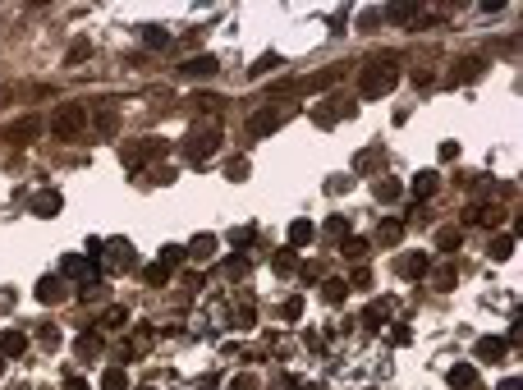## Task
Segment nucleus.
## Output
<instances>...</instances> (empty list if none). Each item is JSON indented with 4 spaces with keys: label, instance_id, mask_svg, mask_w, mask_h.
Listing matches in <instances>:
<instances>
[{
    "label": "nucleus",
    "instance_id": "15",
    "mask_svg": "<svg viewBox=\"0 0 523 390\" xmlns=\"http://www.w3.org/2000/svg\"><path fill=\"white\" fill-rule=\"evenodd\" d=\"M450 386H455V390H473V386H477V367H468V363H455V367H450Z\"/></svg>",
    "mask_w": 523,
    "mask_h": 390
},
{
    "label": "nucleus",
    "instance_id": "40",
    "mask_svg": "<svg viewBox=\"0 0 523 390\" xmlns=\"http://www.w3.org/2000/svg\"><path fill=\"white\" fill-rule=\"evenodd\" d=\"M276 64H280V56H276V51H266V56L253 64V74H266V69H276Z\"/></svg>",
    "mask_w": 523,
    "mask_h": 390
},
{
    "label": "nucleus",
    "instance_id": "11",
    "mask_svg": "<svg viewBox=\"0 0 523 390\" xmlns=\"http://www.w3.org/2000/svg\"><path fill=\"white\" fill-rule=\"evenodd\" d=\"M0 354L5 358H23L28 354V335L23 330H0Z\"/></svg>",
    "mask_w": 523,
    "mask_h": 390
},
{
    "label": "nucleus",
    "instance_id": "6",
    "mask_svg": "<svg viewBox=\"0 0 523 390\" xmlns=\"http://www.w3.org/2000/svg\"><path fill=\"white\" fill-rule=\"evenodd\" d=\"M212 74H220L216 56H193V60L179 64V78H188V83H202V78H212Z\"/></svg>",
    "mask_w": 523,
    "mask_h": 390
},
{
    "label": "nucleus",
    "instance_id": "30",
    "mask_svg": "<svg viewBox=\"0 0 523 390\" xmlns=\"http://www.w3.org/2000/svg\"><path fill=\"white\" fill-rule=\"evenodd\" d=\"M326 234L331 239H349V216H326Z\"/></svg>",
    "mask_w": 523,
    "mask_h": 390
},
{
    "label": "nucleus",
    "instance_id": "5",
    "mask_svg": "<svg viewBox=\"0 0 523 390\" xmlns=\"http://www.w3.org/2000/svg\"><path fill=\"white\" fill-rule=\"evenodd\" d=\"M427 271H431V257L427 253H413V248H409V253L395 257V276H404V280H422Z\"/></svg>",
    "mask_w": 523,
    "mask_h": 390
},
{
    "label": "nucleus",
    "instance_id": "25",
    "mask_svg": "<svg viewBox=\"0 0 523 390\" xmlns=\"http://www.w3.org/2000/svg\"><path fill=\"white\" fill-rule=\"evenodd\" d=\"M142 280H147V285H156V289L170 285V267H166V262H152V267H142Z\"/></svg>",
    "mask_w": 523,
    "mask_h": 390
},
{
    "label": "nucleus",
    "instance_id": "26",
    "mask_svg": "<svg viewBox=\"0 0 523 390\" xmlns=\"http://www.w3.org/2000/svg\"><path fill=\"white\" fill-rule=\"evenodd\" d=\"M482 69H487V60H459L455 64V83H468V78H477Z\"/></svg>",
    "mask_w": 523,
    "mask_h": 390
},
{
    "label": "nucleus",
    "instance_id": "34",
    "mask_svg": "<svg viewBox=\"0 0 523 390\" xmlns=\"http://www.w3.org/2000/svg\"><path fill=\"white\" fill-rule=\"evenodd\" d=\"M253 239H257V230H253V226H239V230H230V243H234V248H244V243H253Z\"/></svg>",
    "mask_w": 523,
    "mask_h": 390
},
{
    "label": "nucleus",
    "instance_id": "17",
    "mask_svg": "<svg viewBox=\"0 0 523 390\" xmlns=\"http://www.w3.org/2000/svg\"><path fill=\"white\" fill-rule=\"evenodd\" d=\"M335 78H340V69H322L317 78H308V83H294L298 92H322V88H335Z\"/></svg>",
    "mask_w": 523,
    "mask_h": 390
},
{
    "label": "nucleus",
    "instance_id": "43",
    "mask_svg": "<svg viewBox=\"0 0 523 390\" xmlns=\"http://www.w3.org/2000/svg\"><path fill=\"white\" fill-rule=\"evenodd\" d=\"M390 340H395V345H409V340H413V330H409V326H390Z\"/></svg>",
    "mask_w": 523,
    "mask_h": 390
},
{
    "label": "nucleus",
    "instance_id": "10",
    "mask_svg": "<svg viewBox=\"0 0 523 390\" xmlns=\"http://www.w3.org/2000/svg\"><path fill=\"white\" fill-rule=\"evenodd\" d=\"M505 349H509L505 335H482V340H477V358H482V363H500V358H505Z\"/></svg>",
    "mask_w": 523,
    "mask_h": 390
},
{
    "label": "nucleus",
    "instance_id": "28",
    "mask_svg": "<svg viewBox=\"0 0 523 390\" xmlns=\"http://www.w3.org/2000/svg\"><path fill=\"white\" fill-rule=\"evenodd\" d=\"M101 390H129V376H124L120 367H106V372H101Z\"/></svg>",
    "mask_w": 523,
    "mask_h": 390
},
{
    "label": "nucleus",
    "instance_id": "49",
    "mask_svg": "<svg viewBox=\"0 0 523 390\" xmlns=\"http://www.w3.org/2000/svg\"><path fill=\"white\" fill-rule=\"evenodd\" d=\"M64 390H88V381L83 376H64Z\"/></svg>",
    "mask_w": 523,
    "mask_h": 390
},
{
    "label": "nucleus",
    "instance_id": "12",
    "mask_svg": "<svg viewBox=\"0 0 523 390\" xmlns=\"http://www.w3.org/2000/svg\"><path fill=\"white\" fill-rule=\"evenodd\" d=\"M37 129H42V120H37V115H23V120H14L5 129V138H10V143H28V138H37Z\"/></svg>",
    "mask_w": 523,
    "mask_h": 390
},
{
    "label": "nucleus",
    "instance_id": "29",
    "mask_svg": "<svg viewBox=\"0 0 523 390\" xmlns=\"http://www.w3.org/2000/svg\"><path fill=\"white\" fill-rule=\"evenodd\" d=\"M400 193H404L400 180H377V197H381V202H395Z\"/></svg>",
    "mask_w": 523,
    "mask_h": 390
},
{
    "label": "nucleus",
    "instance_id": "7",
    "mask_svg": "<svg viewBox=\"0 0 523 390\" xmlns=\"http://www.w3.org/2000/svg\"><path fill=\"white\" fill-rule=\"evenodd\" d=\"M83 120H88V115H83V106H60V110H55V124H51V129H55L60 138H74L78 129H83Z\"/></svg>",
    "mask_w": 523,
    "mask_h": 390
},
{
    "label": "nucleus",
    "instance_id": "41",
    "mask_svg": "<svg viewBox=\"0 0 523 390\" xmlns=\"http://www.w3.org/2000/svg\"><path fill=\"white\" fill-rule=\"evenodd\" d=\"M326 188H331V193H349V175H331Z\"/></svg>",
    "mask_w": 523,
    "mask_h": 390
},
{
    "label": "nucleus",
    "instance_id": "47",
    "mask_svg": "<svg viewBox=\"0 0 523 390\" xmlns=\"http://www.w3.org/2000/svg\"><path fill=\"white\" fill-rule=\"evenodd\" d=\"M142 37H147V46H166V32L161 28H142Z\"/></svg>",
    "mask_w": 523,
    "mask_h": 390
},
{
    "label": "nucleus",
    "instance_id": "18",
    "mask_svg": "<svg viewBox=\"0 0 523 390\" xmlns=\"http://www.w3.org/2000/svg\"><path fill=\"white\" fill-rule=\"evenodd\" d=\"M322 299L331 303V308H340V303L349 299V280H326V285H322Z\"/></svg>",
    "mask_w": 523,
    "mask_h": 390
},
{
    "label": "nucleus",
    "instance_id": "42",
    "mask_svg": "<svg viewBox=\"0 0 523 390\" xmlns=\"http://www.w3.org/2000/svg\"><path fill=\"white\" fill-rule=\"evenodd\" d=\"M161 262H166V267H179V262H184V248H161Z\"/></svg>",
    "mask_w": 523,
    "mask_h": 390
},
{
    "label": "nucleus",
    "instance_id": "19",
    "mask_svg": "<svg viewBox=\"0 0 523 390\" xmlns=\"http://www.w3.org/2000/svg\"><path fill=\"white\" fill-rule=\"evenodd\" d=\"M436 184H441V175H436V170H418V180H413V197H431V193H436Z\"/></svg>",
    "mask_w": 523,
    "mask_h": 390
},
{
    "label": "nucleus",
    "instance_id": "38",
    "mask_svg": "<svg viewBox=\"0 0 523 390\" xmlns=\"http://www.w3.org/2000/svg\"><path fill=\"white\" fill-rule=\"evenodd\" d=\"M220 271H225L230 280H239V276H248V262H244V257H230V262H225Z\"/></svg>",
    "mask_w": 523,
    "mask_h": 390
},
{
    "label": "nucleus",
    "instance_id": "24",
    "mask_svg": "<svg viewBox=\"0 0 523 390\" xmlns=\"http://www.w3.org/2000/svg\"><path fill=\"white\" fill-rule=\"evenodd\" d=\"M418 14V5L413 0H395V5H390V10H385L381 19H390V23H404V19H413Z\"/></svg>",
    "mask_w": 523,
    "mask_h": 390
},
{
    "label": "nucleus",
    "instance_id": "4",
    "mask_svg": "<svg viewBox=\"0 0 523 390\" xmlns=\"http://www.w3.org/2000/svg\"><path fill=\"white\" fill-rule=\"evenodd\" d=\"M156 156H166V143H161V138H133V143H124V161L129 165L156 161Z\"/></svg>",
    "mask_w": 523,
    "mask_h": 390
},
{
    "label": "nucleus",
    "instance_id": "39",
    "mask_svg": "<svg viewBox=\"0 0 523 390\" xmlns=\"http://www.w3.org/2000/svg\"><path fill=\"white\" fill-rule=\"evenodd\" d=\"M97 349H101V340H97V335H78V354H83V358H92Z\"/></svg>",
    "mask_w": 523,
    "mask_h": 390
},
{
    "label": "nucleus",
    "instance_id": "33",
    "mask_svg": "<svg viewBox=\"0 0 523 390\" xmlns=\"http://www.w3.org/2000/svg\"><path fill=\"white\" fill-rule=\"evenodd\" d=\"M225 175H230V180H248V161L244 156H230V161H225Z\"/></svg>",
    "mask_w": 523,
    "mask_h": 390
},
{
    "label": "nucleus",
    "instance_id": "37",
    "mask_svg": "<svg viewBox=\"0 0 523 390\" xmlns=\"http://www.w3.org/2000/svg\"><path fill=\"white\" fill-rule=\"evenodd\" d=\"M344 257H368V239H354V234H349V239H344Z\"/></svg>",
    "mask_w": 523,
    "mask_h": 390
},
{
    "label": "nucleus",
    "instance_id": "35",
    "mask_svg": "<svg viewBox=\"0 0 523 390\" xmlns=\"http://www.w3.org/2000/svg\"><path fill=\"white\" fill-rule=\"evenodd\" d=\"M97 129H101V134H115V129H120V115H115V110H101V115H97Z\"/></svg>",
    "mask_w": 523,
    "mask_h": 390
},
{
    "label": "nucleus",
    "instance_id": "44",
    "mask_svg": "<svg viewBox=\"0 0 523 390\" xmlns=\"http://www.w3.org/2000/svg\"><path fill=\"white\" fill-rule=\"evenodd\" d=\"M349 285H358V289H368V285H372V271H368V267H358V271H354V280H349Z\"/></svg>",
    "mask_w": 523,
    "mask_h": 390
},
{
    "label": "nucleus",
    "instance_id": "45",
    "mask_svg": "<svg viewBox=\"0 0 523 390\" xmlns=\"http://www.w3.org/2000/svg\"><path fill=\"white\" fill-rule=\"evenodd\" d=\"M395 239H400V226H395V221H385V226H381V243H395Z\"/></svg>",
    "mask_w": 523,
    "mask_h": 390
},
{
    "label": "nucleus",
    "instance_id": "14",
    "mask_svg": "<svg viewBox=\"0 0 523 390\" xmlns=\"http://www.w3.org/2000/svg\"><path fill=\"white\" fill-rule=\"evenodd\" d=\"M37 299L42 303H60L64 299V280L60 276H42V280H37Z\"/></svg>",
    "mask_w": 523,
    "mask_h": 390
},
{
    "label": "nucleus",
    "instance_id": "21",
    "mask_svg": "<svg viewBox=\"0 0 523 390\" xmlns=\"http://www.w3.org/2000/svg\"><path fill=\"white\" fill-rule=\"evenodd\" d=\"M271 271H276V276H294V271H298V253H294V248H280Z\"/></svg>",
    "mask_w": 523,
    "mask_h": 390
},
{
    "label": "nucleus",
    "instance_id": "2",
    "mask_svg": "<svg viewBox=\"0 0 523 390\" xmlns=\"http://www.w3.org/2000/svg\"><path fill=\"white\" fill-rule=\"evenodd\" d=\"M188 161L193 165H207V156H212L216 147H220V120H207V124H198L193 134H188Z\"/></svg>",
    "mask_w": 523,
    "mask_h": 390
},
{
    "label": "nucleus",
    "instance_id": "36",
    "mask_svg": "<svg viewBox=\"0 0 523 390\" xmlns=\"http://www.w3.org/2000/svg\"><path fill=\"white\" fill-rule=\"evenodd\" d=\"M37 335H42V345H47V349L60 345V326H51V321H47V326H37Z\"/></svg>",
    "mask_w": 523,
    "mask_h": 390
},
{
    "label": "nucleus",
    "instance_id": "46",
    "mask_svg": "<svg viewBox=\"0 0 523 390\" xmlns=\"http://www.w3.org/2000/svg\"><path fill=\"white\" fill-rule=\"evenodd\" d=\"M230 390H257V376H248V372H244V376H234V386H230Z\"/></svg>",
    "mask_w": 523,
    "mask_h": 390
},
{
    "label": "nucleus",
    "instance_id": "23",
    "mask_svg": "<svg viewBox=\"0 0 523 390\" xmlns=\"http://www.w3.org/2000/svg\"><path fill=\"white\" fill-rule=\"evenodd\" d=\"M381 165H385V151L377 147V151H358L354 170H358V175H368V170H381Z\"/></svg>",
    "mask_w": 523,
    "mask_h": 390
},
{
    "label": "nucleus",
    "instance_id": "8",
    "mask_svg": "<svg viewBox=\"0 0 523 390\" xmlns=\"http://www.w3.org/2000/svg\"><path fill=\"white\" fill-rule=\"evenodd\" d=\"M60 271L69 276V280H83V285H92V280H97V257H64Z\"/></svg>",
    "mask_w": 523,
    "mask_h": 390
},
{
    "label": "nucleus",
    "instance_id": "48",
    "mask_svg": "<svg viewBox=\"0 0 523 390\" xmlns=\"http://www.w3.org/2000/svg\"><path fill=\"white\" fill-rule=\"evenodd\" d=\"M377 23H381V14H377V10H368V14H358V28H377Z\"/></svg>",
    "mask_w": 523,
    "mask_h": 390
},
{
    "label": "nucleus",
    "instance_id": "32",
    "mask_svg": "<svg viewBox=\"0 0 523 390\" xmlns=\"http://www.w3.org/2000/svg\"><path fill=\"white\" fill-rule=\"evenodd\" d=\"M381 317H385V303H372L368 313H363V330H377V326H381Z\"/></svg>",
    "mask_w": 523,
    "mask_h": 390
},
{
    "label": "nucleus",
    "instance_id": "16",
    "mask_svg": "<svg viewBox=\"0 0 523 390\" xmlns=\"http://www.w3.org/2000/svg\"><path fill=\"white\" fill-rule=\"evenodd\" d=\"M212 253H216V234H198V239L184 248V257H193V262H207Z\"/></svg>",
    "mask_w": 523,
    "mask_h": 390
},
{
    "label": "nucleus",
    "instance_id": "27",
    "mask_svg": "<svg viewBox=\"0 0 523 390\" xmlns=\"http://www.w3.org/2000/svg\"><path fill=\"white\" fill-rule=\"evenodd\" d=\"M487 253H492L496 262H509V257H514V234H500V239H492V248H487Z\"/></svg>",
    "mask_w": 523,
    "mask_h": 390
},
{
    "label": "nucleus",
    "instance_id": "31",
    "mask_svg": "<svg viewBox=\"0 0 523 390\" xmlns=\"http://www.w3.org/2000/svg\"><path fill=\"white\" fill-rule=\"evenodd\" d=\"M280 317H285V321H298V317H303V299H298V294L285 299V303H280Z\"/></svg>",
    "mask_w": 523,
    "mask_h": 390
},
{
    "label": "nucleus",
    "instance_id": "50",
    "mask_svg": "<svg viewBox=\"0 0 523 390\" xmlns=\"http://www.w3.org/2000/svg\"><path fill=\"white\" fill-rule=\"evenodd\" d=\"M500 390H519V376H505V381H500Z\"/></svg>",
    "mask_w": 523,
    "mask_h": 390
},
{
    "label": "nucleus",
    "instance_id": "9",
    "mask_svg": "<svg viewBox=\"0 0 523 390\" xmlns=\"http://www.w3.org/2000/svg\"><path fill=\"white\" fill-rule=\"evenodd\" d=\"M60 207H64V197L55 193V188H37V193H32V216H42V221L60 216Z\"/></svg>",
    "mask_w": 523,
    "mask_h": 390
},
{
    "label": "nucleus",
    "instance_id": "20",
    "mask_svg": "<svg viewBox=\"0 0 523 390\" xmlns=\"http://www.w3.org/2000/svg\"><path fill=\"white\" fill-rule=\"evenodd\" d=\"M312 221H290V248H303V243H312Z\"/></svg>",
    "mask_w": 523,
    "mask_h": 390
},
{
    "label": "nucleus",
    "instance_id": "13",
    "mask_svg": "<svg viewBox=\"0 0 523 390\" xmlns=\"http://www.w3.org/2000/svg\"><path fill=\"white\" fill-rule=\"evenodd\" d=\"M106 253H110V271H129V267H133V248H129L124 239H110Z\"/></svg>",
    "mask_w": 523,
    "mask_h": 390
},
{
    "label": "nucleus",
    "instance_id": "22",
    "mask_svg": "<svg viewBox=\"0 0 523 390\" xmlns=\"http://www.w3.org/2000/svg\"><path fill=\"white\" fill-rule=\"evenodd\" d=\"M459 243H463V234H459L455 226L436 230V248H441V253H459Z\"/></svg>",
    "mask_w": 523,
    "mask_h": 390
},
{
    "label": "nucleus",
    "instance_id": "1",
    "mask_svg": "<svg viewBox=\"0 0 523 390\" xmlns=\"http://www.w3.org/2000/svg\"><path fill=\"white\" fill-rule=\"evenodd\" d=\"M400 88V69H395V56H385L381 64H372V69H363V78H358V97L363 101H377V97H385V92Z\"/></svg>",
    "mask_w": 523,
    "mask_h": 390
},
{
    "label": "nucleus",
    "instance_id": "3",
    "mask_svg": "<svg viewBox=\"0 0 523 390\" xmlns=\"http://www.w3.org/2000/svg\"><path fill=\"white\" fill-rule=\"evenodd\" d=\"M290 120V110H280V106H266V110H257L253 120H248V138H266V134H276L280 124Z\"/></svg>",
    "mask_w": 523,
    "mask_h": 390
}]
</instances>
